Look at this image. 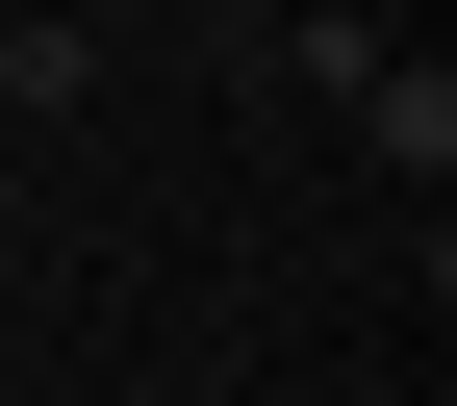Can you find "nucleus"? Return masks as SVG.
<instances>
[{"mask_svg":"<svg viewBox=\"0 0 457 406\" xmlns=\"http://www.w3.org/2000/svg\"><path fill=\"white\" fill-rule=\"evenodd\" d=\"M356 153H381V178H407V203L457 178V77H432V51H381V77H356Z\"/></svg>","mask_w":457,"mask_h":406,"instance_id":"1","label":"nucleus"},{"mask_svg":"<svg viewBox=\"0 0 457 406\" xmlns=\"http://www.w3.org/2000/svg\"><path fill=\"white\" fill-rule=\"evenodd\" d=\"M204 26H279V0H204Z\"/></svg>","mask_w":457,"mask_h":406,"instance_id":"2","label":"nucleus"}]
</instances>
